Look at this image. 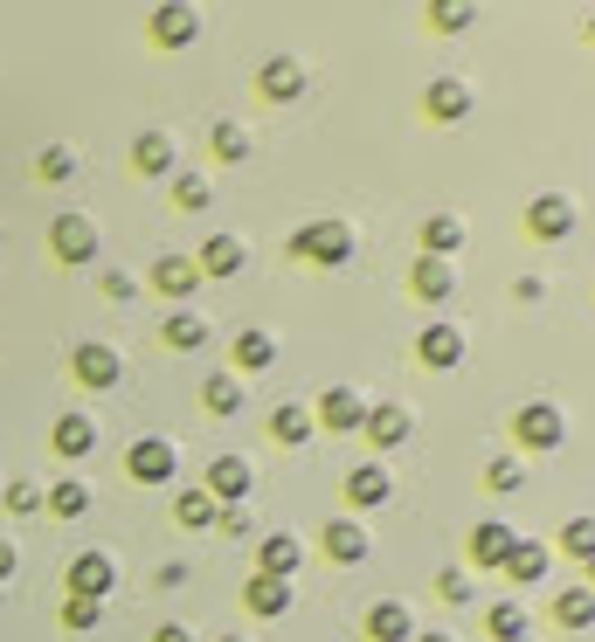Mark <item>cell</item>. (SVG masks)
Listing matches in <instances>:
<instances>
[{"mask_svg": "<svg viewBox=\"0 0 595 642\" xmlns=\"http://www.w3.org/2000/svg\"><path fill=\"white\" fill-rule=\"evenodd\" d=\"M291 256L319 262V270H340V262H353V229H346V221H312V229H291Z\"/></svg>", "mask_w": 595, "mask_h": 642, "instance_id": "1", "label": "cell"}, {"mask_svg": "<svg viewBox=\"0 0 595 642\" xmlns=\"http://www.w3.org/2000/svg\"><path fill=\"white\" fill-rule=\"evenodd\" d=\"M512 436L527 442V449H554V442L568 436V422H561V408H554V401H527V408L512 414Z\"/></svg>", "mask_w": 595, "mask_h": 642, "instance_id": "2", "label": "cell"}, {"mask_svg": "<svg viewBox=\"0 0 595 642\" xmlns=\"http://www.w3.org/2000/svg\"><path fill=\"white\" fill-rule=\"evenodd\" d=\"M125 477H132V484H166V477H174V442H166V436H139L132 449H125Z\"/></svg>", "mask_w": 595, "mask_h": 642, "instance_id": "3", "label": "cell"}, {"mask_svg": "<svg viewBox=\"0 0 595 642\" xmlns=\"http://www.w3.org/2000/svg\"><path fill=\"white\" fill-rule=\"evenodd\" d=\"M312 428H367V394L360 387H326V401L312 408Z\"/></svg>", "mask_w": 595, "mask_h": 642, "instance_id": "4", "label": "cell"}, {"mask_svg": "<svg viewBox=\"0 0 595 642\" xmlns=\"http://www.w3.org/2000/svg\"><path fill=\"white\" fill-rule=\"evenodd\" d=\"M111 588H118L111 553H77V560H69V594H77V601H104Z\"/></svg>", "mask_w": 595, "mask_h": 642, "instance_id": "5", "label": "cell"}, {"mask_svg": "<svg viewBox=\"0 0 595 642\" xmlns=\"http://www.w3.org/2000/svg\"><path fill=\"white\" fill-rule=\"evenodd\" d=\"M118 367H125V360L104 346V338H84V346L69 352V373H77L84 387H118Z\"/></svg>", "mask_w": 595, "mask_h": 642, "instance_id": "6", "label": "cell"}, {"mask_svg": "<svg viewBox=\"0 0 595 642\" xmlns=\"http://www.w3.org/2000/svg\"><path fill=\"white\" fill-rule=\"evenodd\" d=\"M49 249L63 262H90V256H98V229H90L84 215H55L49 221Z\"/></svg>", "mask_w": 595, "mask_h": 642, "instance_id": "7", "label": "cell"}, {"mask_svg": "<svg viewBox=\"0 0 595 642\" xmlns=\"http://www.w3.org/2000/svg\"><path fill=\"white\" fill-rule=\"evenodd\" d=\"M250 457H215L208 463V498L215 504H250Z\"/></svg>", "mask_w": 595, "mask_h": 642, "instance_id": "8", "label": "cell"}, {"mask_svg": "<svg viewBox=\"0 0 595 642\" xmlns=\"http://www.w3.org/2000/svg\"><path fill=\"white\" fill-rule=\"evenodd\" d=\"M527 229L541 235V242H561V235H574V201L568 194H541L527 207Z\"/></svg>", "mask_w": 595, "mask_h": 642, "instance_id": "9", "label": "cell"}, {"mask_svg": "<svg viewBox=\"0 0 595 642\" xmlns=\"http://www.w3.org/2000/svg\"><path fill=\"white\" fill-rule=\"evenodd\" d=\"M256 90H264L270 104H291L298 90H305V63H298V55H270V63L256 69Z\"/></svg>", "mask_w": 595, "mask_h": 642, "instance_id": "10", "label": "cell"}, {"mask_svg": "<svg viewBox=\"0 0 595 642\" xmlns=\"http://www.w3.org/2000/svg\"><path fill=\"white\" fill-rule=\"evenodd\" d=\"M416 360H422V367H436V373H451V367L464 360V332H457V325H422Z\"/></svg>", "mask_w": 595, "mask_h": 642, "instance_id": "11", "label": "cell"}, {"mask_svg": "<svg viewBox=\"0 0 595 642\" xmlns=\"http://www.w3.org/2000/svg\"><path fill=\"white\" fill-rule=\"evenodd\" d=\"M194 35H201V14H194V8H174V0L153 8V42H160V49H188Z\"/></svg>", "mask_w": 595, "mask_h": 642, "instance_id": "12", "label": "cell"}, {"mask_svg": "<svg viewBox=\"0 0 595 642\" xmlns=\"http://www.w3.org/2000/svg\"><path fill=\"white\" fill-rule=\"evenodd\" d=\"M367 635H375V642H416V615H408V601H375V608H367Z\"/></svg>", "mask_w": 595, "mask_h": 642, "instance_id": "13", "label": "cell"}, {"mask_svg": "<svg viewBox=\"0 0 595 642\" xmlns=\"http://www.w3.org/2000/svg\"><path fill=\"white\" fill-rule=\"evenodd\" d=\"M243 235H208V242H201V256H194V270L201 277H236V270H243Z\"/></svg>", "mask_w": 595, "mask_h": 642, "instance_id": "14", "label": "cell"}, {"mask_svg": "<svg viewBox=\"0 0 595 642\" xmlns=\"http://www.w3.org/2000/svg\"><path fill=\"white\" fill-rule=\"evenodd\" d=\"M395 498V477L381 463H353L346 470V504H388Z\"/></svg>", "mask_w": 595, "mask_h": 642, "instance_id": "15", "label": "cell"}, {"mask_svg": "<svg viewBox=\"0 0 595 642\" xmlns=\"http://www.w3.org/2000/svg\"><path fill=\"white\" fill-rule=\"evenodd\" d=\"M326 553L340 560V566H360L367 553H375V539H367L360 518H340V525H326Z\"/></svg>", "mask_w": 595, "mask_h": 642, "instance_id": "16", "label": "cell"}, {"mask_svg": "<svg viewBox=\"0 0 595 642\" xmlns=\"http://www.w3.org/2000/svg\"><path fill=\"white\" fill-rule=\"evenodd\" d=\"M243 601H250V615H284L291 608V601H298V580H270V574H256L250 580V588H243Z\"/></svg>", "mask_w": 595, "mask_h": 642, "instance_id": "17", "label": "cell"}, {"mask_svg": "<svg viewBox=\"0 0 595 642\" xmlns=\"http://www.w3.org/2000/svg\"><path fill=\"white\" fill-rule=\"evenodd\" d=\"M512 545H519V532H512V525L485 518V525L471 532V560H478V566H506V560H512Z\"/></svg>", "mask_w": 595, "mask_h": 642, "instance_id": "18", "label": "cell"}, {"mask_svg": "<svg viewBox=\"0 0 595 642\" xmlns=\"http://www.w3.org/2000/svg\"><path fill=\"white\" fill-rule=\"evenodd\" d=\"M408 283H416V297H422V305H443V297L457 291V262H443V256H422Z\"/></svg>", "mask_w": 595, "mask_h": 642, "instance_id": "19", "label": "cell"}, {"mask_svg": "<svg viewBox=\"0 0 595 642\" xmlns=\"http://www.w3.org/2000/svg\"><path fill=\"white\" fill-rule=\"evenodd\" d=\"M256 560H264L256 574H270V580H291L298 566H305V545H298L291 532H270V539H264V553H256Z\"/></svg>", "mask_w": 595, "mask_h": 642, "instance_id": "20", "label": "cell"}, {"mask_svg": "<svg viewBox=\"0 0 595 642\" xmlns=\"http://www.w3.org/2000/svg\"><path fill=\"white\" fill-rule=\"evenodd\" d=\"M49 442H55V457H90V449H98V422H90V414H63Z\"/></svg>", "mask_w": 595, "mask_h": 642, "instance_id": "21", "label": "cell"}, {"mask_svg": "<svg viewBox=\"0 0 595 642\" xmlns=\"http://www.w3.org/2000/svg\"><path fill=\"white\" fill-rule=\"evenodd\" d=\"M153 283H160V291H166V297L180 305V297H194V291H201V270H194V256H160Z\"/></svg>", "mask_w": 595, "mask_h": 642, "instance_id": "22", "label": "cell"}, {"mask_svg": "<svg viewBox=\"0 0 595 642\" xmlns=\"http://www.w3.org/2000/svg\"><path fill=\"white\" fill-rule=\"evenodd\" d=\"M554 621H561V629H595V588H582V580L561 588L554 594Z\"/></svg>", "mask_w": 595, "mask_h": 642, "instance_id": "23", "label": "cell"}, {"mask_svg": "<svg viewBox=\"0 0 595 642\" xmlns=\"http://www.w3.org/2000/svg\"><path fill=\"white\" fill-rule=\"evenodd\" d=\"M422 104H430V118H436V125H457L464 111H471V90H464L457 77H436V84H430V98H422Z\"/></svg>", "mask_w": 595, "mask_h": 642, "instance_id": "24", "label": "cell"}, {"mask_svg": "<svg viewBox=\"0 0 595 642\" xmlns=\"http://www.w3.org/2000/svg\"><path fill=\"white\" fill-rule=\"evenodd\" d=\"M547 566H554V553H547V545L519 539V545H512V560H506V574L519 580V588H541V580H547Z\"/></svg>", "mask_w": 595, "mask_h": 642, "instance_id": "25", "label": "cell"}, {"mask_svg": "<svg viewBox=\"0 0 595 642\" xmlns=\"http://www.w3.org/2000/svg\"><path fill=\"white\" fill-rule=\"evenodd\" d=\"M408 428H416V414H408V408H367V436H375V449L408 442Z\"/></svg>", "mask_w": 595, "mask_h": 642, "instance_id": "26", "label": "cell"}, {"mask_svg": "<svg viewBox=\"0 0 595 642\" xmlns=\"http://www.w3.org/2000/svg\"><path fill=\"white\" fill-rule=\"evenodd\" d=\"M132 159H139V174L174 180V139H166V131H145V139L132 145Z\"/></svg>", "mask_w": 595, "mask_h": 642, "instance_id": "27", "label": "cell"}, {"mask_svg": "<svg viewBox=\"0 0 595 642\" xmlns=\"http://www.w3.org/2000/svg\"><path fill=\"white\" fill-rule=\"evenodd\" d=\"M422 249L451 262V256L464 249V221H457V215H430V221H422Z\"/></svg>", "mask_w": 595, "mask_h": 642, "instance_id": "28", "label": "cell"}, {"mask_svg": "<svg viewBox=\"0 0 595 642\" xmlns=\"http://www.w3.org/2000/svg\"><path fill=\"white\" fill-rule=\"evenodd\" d=\"M160 332H166V346H174V352H201V346H208V318H194V311H174Z\"/></svg>", "mask_w": 595, "mask_h": 642, "instance_id": "29", "label": "cell"}, {"mask_svg": "<svg viewBox=\"0 0 595 642\" xmlns=\"http://www.w3.org/2000/svg\"><path fill=\"white\" fill-rule=\"evenodd\" d=\"M201 408L208 414H243V373H215V381L201 387Z\"/></svg>", "mask_w": 595, "mask_h": 642, "instance_id": "30", "label": "cell"}, {"mask_svg": "<svg viewBox=\"0 0 595 642\" xmlns=\"http://www.w3.org/2000/svg\"><path fill=\"white\" fill-rule=\"evenodd\" d=\"M270 360H277V338L270 332H256V325L236 332V367H243V373H264Z\"/></svg>", "mask_w": 595, "mask_h": 642, "instance_id": "31", "label": "cell"}, {"mask_svg": "<svg viewBox=\"0 0 595 642\" xmlns=\"http://www.w3.org/2000/svg\"><path fill=\"white\" fill-rule=\"evenodd\" d=\"M42 504H49L55 518H84V512H90V484H84V477H63Z\"/></svg>", "mask_w": 595, "mask_h": 642, "instance_id": "32", "label": "cell"}, {"mask_svg": "<svg viewBox=\"0 0 595 642\" xmlns=\"http://www.w3.org/2000/svg\"><path fill=\"white\" fill-rule=\"evenodd\" d=\"M270 436H277V442H291V449H298V442H312V408L284 401V408L270 414Z\"/></svg>", "mask_w": 595, "mask_h": 642, "instance_id": "33", "label": "cell"}, {"mask_svg": "<svg viewBox=\"0 0 595 642\" xmlns=\"http://www.w3.org/2000/svg\"><path fill=\"white\" fill-rule=\"evenodd\" d=\"M215 512H221V504L208 498V490H180V498H174V518L188 525V532H201V525H215Z\"/></svg>", "mask_w": 595, "mask_h": 642, "instance_id": "34", "label": "cell"}, {"mask_svg": "<svg viewBox=\"0 0 595 642\" xmlns=\"http://www.w3.org/2000/svg\"><path fill=\"white\" fill-rule=\"evenodd\" d=\"M485 621H492V635H498V642H527V635H533V621H527V608H519V601H498Z\"/></svg>", "mask_w": 595, "mask_h": 642, "instance_id": "35", "label": "cell"}, {"mask_svg": "<svg viewBox=\"0 0 595 642\" xmlns=\"http://www.w3.org/2000/svg\"><path fill=\"white\" fill-rule=\"evenodd\" d=\"M208 145H215V159H229V166H236V159H250V131L236 125V118H221V125L208 131Z\"/></svg>", "mask_w": 595, "mask_h": 642, "instance_id": "36", "label": "cell"}, {"mask_svg": "<svg viewBox=\"0 0 595 642\" xmlns=\"http://www.w3.org/2000/svg\"><path fill=\"white\" fill-rule=\"evenodd\" d=\"M561 553L582 560V566H595V518H568V525H561Z\"/></svg>", "mask_w": 595, "mask_h": 642, "instance_id": "37", "label": "cell"}, {"mask_svg": "<svg viewBox=\"0 0 595 642\" xmlns=\"http://www.w3.org/2000/svg\"><path fill=\"white\" fill-rule=\"evenodd\" d=\"M485 484L498 490V498H512V490H519V484H527V463H519V457H492V470H485Z\"/></svg>", "mask_w": 595, "mask_h": 642, "instance_id": "38", "label": "cell"}, {"mask_svg": "<svg viewBox=\"0 0 595 642\" xmlns=\"http://www.w3.org/2000/svg\"><path fill=\"white\" fill-rule=\"evenodd\" d=\"M0 504H8L14 518H28V512H42V490H35L28 477H22V484H0Z\"/></svg>", "mask_w": 595, "mask_h": 642, "instance_id": "39", "label": "cell"}, {"mask_svg": "<svg viewBox=\"0 0 595 642\" xmlns=\"http://www.w3.org/2000/svg\"><path fill=\"white\" fill-rule=\"evenodd\" d=\"M104 621V601H77V594H63V629H98Z\"/></svg>", "mask_w": 595, "mask_h": 642, "instance_id": "40", "label": "cell"}, {"mask_svg": "<svg viewBox=\"0 0 595 642\" xmlns=\"http://www.w3.org/2000/svg\"><path fill=\"white\" fill-rule=\"evenodd\" d=\"M35 174H42V180H69V174H77V153H69V145H49V153L35 159Z\"/></svg>", "mask_w": 595, "mask_h": 642, "instance_id": "41", "label": "cell"}, {"mask_svg": "<svg viewBox=\"0 0 595 642\" xmlns=\"http://www.w3.org/2000/svg\"><path fill=\"white\" fill-rule=\"evenodd\" d=\"M436 594L451 601V608H464V601H471V574H464V566H443V574H436Z\"/></svg>", "mask_w": 595, "mask_h": 642, "instance_id": "42", "label": "cell"}, {"mask_svg": "<svg viewBox=\"0 0 595 642\" xmlns=\"http://www.w3.org/2000/svg\"><path fill=\"white\" fill-rule=\"evenodd\" d=\"M174 201H180V207H208V180H201V174H180V166H174Z\"/></svg>", "mask_w": 595, "mask_h": 642, "instance_id": "43", "label": "cell"}, {"mask_svg": "<svg viewBox=\"0 0 595 642\" xmlns=\"http://www.w3.org/2000/svg\"><path fill=\"white\" fill-rule=\"evenodd\" d=\"M430 22L457 35V28H471V8H457V0H436V8H430Z\"/></svg>", "mask_w": 595, "mask_h": 642, "instance_id": "44", "label": "cell"}, {"mask_svg": "<svg viewBox=\"0 0 595 642\" xmlns=\"http://www.w3.org/2000/svg\"><path fill=\"white\" fill-rule=\"evenodd\" d=\"M104 297H118V305H125V297H139L132 270H104Z\"/></svg>", "mask_w": 595, "mask_h": 642, "instance_id": "45", "label": "cell"}, {"mask_svg": "<svg viewBox=\"0 0 595 642\" xmlns=\"http://www.w3.org/2000/svg\"><path fill=\"white\" fill-rule=\"evenodd\" d=\"M215 525H221V532H250V504H221Z\"/></svg>", "mask_w": 595, "mask_h": 642, "instance_id": "46", "label": "cell"}, {"mask_svg": "<svg viewBox=\"0 0 595 642\" xmlns=\"http://www.w3.org/2000/svg\"><path fill=\"white\" fill-rule=\"evenodd\" d=\"M14 566H22V553H14V539H0V588L14 580Z\"/></svg>", "mask_w": 595, "mask_h": 642, "instance_id": "47", "label": "cell"}, {"mask_svg": "<svg viewBox=\"0 0 595 642\" xmlns=\"http://www.w3.org/2000/svg\"><path fill=\"white\" fill-rule=\"evenodd\" d=\"M153 642H194V635H188V629H180V621H166V629H160Z\"/></svg>", "mask_w": 595, "mask_h": 642, "instance_id": "48", "label": "cell"}, {"mask_svg": "<svg viewBox=\"0 0 595 642\" xmlns=\"http://www.w3.org/2000/svg\"><path fill=\"white\" fill-rule=\"evenodd\" d=\"M416 642H451V635H416Z\"/></svg>", "mask_w": 595, "mask_h": 642, "instance_id": "49", "label": "cell"}, {"mask_svg": "<svg viewBox=\"0 0 595 642\" xmlns=\"http://www.w3.org/2000/svg\"><path fill=\"white\" fill-rule=\"evenodd\" d=\"M582 588H595V566H588V580H582Z\"/></svg>", "mask_w": 595, "mask_h": 642, "instance_id": "50", "label": "cell"}, {"mask_svg": "<svg viewBox=\"0 0 595 642\" xmlns=\"http://www.w3.org/2000/svg\"><path fill=\"white\" fill-rule=\"evenodd\" d=\"M588 42H595V14H588Z\"/></svg>", "mask_w": 595, "mask_h": 642, "instance_id": "51", "label": "cell"}, {"mask_svg": "<svg viewBox=\"0 0 595 642\" xmlns=\"http://www.w3.org/2000/svg\"><path fill=\"white\" fill-rule=\"evenodd\" d=\"M229 642H243V635H229Z\"/></svg>", "mask_w": 595, "mask_h": 642, "instance_id": "52", "label": "cell"}, {"mask_svg": "<svg viewBox=\"0 0 595 642\" xmlns=\"http://www.w3.org/2000/svg\"><path fill=\"white\" fill-rule=\"evenodd\" d=\"M527 642H533V635H527Z\"/></svg>", "mask_w": 595, "mask_h": 642, "instance_id": "53", "label": "cell"}]
</instances>
